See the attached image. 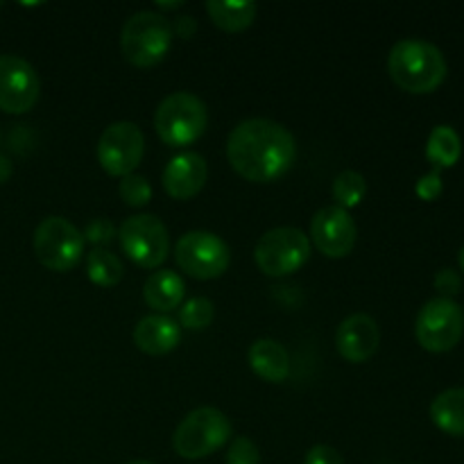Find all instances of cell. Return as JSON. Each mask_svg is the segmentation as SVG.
I'll return each instance as SVG.
<instances>
[{"label": "cell", "instance_id": "32", "mask_svg": "<svg viewBox=\"0 0 464 464\" xmlns=\"http://www.w3.org/2000/svg\"><path fill=\"white\" fill-rule=\"evenodd\" d=\"M12 161H9L7 157H5V154H0V184H5V181L9 179V177H12Z\"/></svg>", "mask_w": 464, "mask_h": 464}, {"label": "cell", "instance_id": "23", "mask_svg": "<svg viewBox=\"0 0 464 464\" xmlns=\"http://www.w3.org/2000/svg\"><path fill=\"white\" fill-rule=\"evenodd\" d=\"M365 195H367V181L361 172L344 170L335 177L334 181L335 207L349 211V208L358 207V204L365 199Z\"/></svg>", "mask_w": 464, "mask_h": 464}, {"label": "cell", "instance_id": "8", "mask_svg": "<svg viewBox=\"0 0 464 464\" xmlns=\"http://www.w3.org/2000/svg\"><path fill=\"white\" fill-rule=\"evenodd\" d=\"M175 261L193 279L211 281L225 275L231 252L229 245L211 231H188L177 240Z\"/></svg>", "mask_w": 464, "mask_h": 464}, {"label": "cell", "instance_id": "12", "mask_svg": "<svg viewBox=\"0 0 464 464\" xmlns=\"http://www.w3.org/2000/svg\"><path fill=\"white\" fill-rule=\"evenodd\" d=\"M41 82L32 63L16 54H0V111L27 113L39 102Z\"/></svg>", "mask_w": 464, "mask_h": 464}, {"label": "cell", "instance_id": "35", "mask_svg": "<svg viewBox=\"0 0 464 464\" xmlns=\"http://www.w3.org/2000/svg\"><path fill=\"white\" fill-rule=\"evenodd\" d=\"M127 464H152V462H148V460H134V462H127Z\"/></svg>", "mask_w": 464, "mask_h": 464}, {"label": "cell", "instance_id": "1", "mask_svg": "<svg viewBox=\"0 0 464 464\" xmlns=\"http://www.w3.org/2000/svg\"><path fill=\"white\" fill-rule=\"evenodd\" d=\"M227 159L243 179L272 184L293 168L297 143L284 125L267 118L238 122L227 140Z\"/></svg>", "mask_w": 464, "mask_h": 464}, {"label": "cell", "instance_id": "29", "mask_svg": "<svg viewBox=\"0 0 464 464\" xmlns=\"http://www.w3.org/2000/svg\"><path fill=\"white\" fill-rule=\"evenodd\" d=\"M442 177H440V170H430L426 172L424 177H420V181H417L415 190L417 195H420L424 202H433V199H438L440 195H442Z\"/></svg>", "mask_w": 464, "mask_h": 464}, {"label": "cell", "instance_id": "34", "mask_svg": "<svg viewBox=\"0 0 464 464\" xmlns=\"http://www.w3.org/2000/svg\"><path fill=\"white\" fill-rule=\"evenodd\" d=\"M458 263H460V270L464 272V247L460 249V254H458Z\"/></svg>", "mask_w": 464, "mask_h": 464}, {"label": "cell", "instance_id": "21", "mask_svg": "<svg viewBox=\"0 0 464 464\" xmlns=\"http://www.w3.org/2000/svg\"><path fill=\"white\" fill-rule=\"evenodd\" d=\"M460 154H462L460 134H458L451 125H438L433 131H430L429 143H426V159L433 163L435 170L456 166Z\"/></svg>", "mask_w": 464, "mask_h": 464}, {"label": "cell", "instance_id": "18", "mask_svg": "<svg viewBox=\"0 0 464 464\" xmlns=\"http://www.w3.org/2000/svg\"><path fill=\"white\" fill-rule=\"evenodd\" d=\"M186 295L184 279L172 270H159L150 275L143 285V299L157 313H170L181 306Z\"/></svg>", "mask_w": 464, "mask_h": 464}, {"label": "cell", "instance_id": "25", "mask_svg": "<svg viewBox=\"0 0 464 464\" xmlns=\"http://www.w3.org/2000/svg\"><path fill=\"white\" fill-rule=\"evenodd\" d=\"M118 193H121L122 202L127 207L140 208L145 204H150V199H152V186H150V181L143 175H127L122 177L121 186H118Z\"/></svg>", "mask_w": 464, "mask_h": 464}, {"label": "cell", "instance_id": "7", "mask_svg": "<svg viewBox=\"0 0 464 464\" xmlns=\"http://www.w3.org/2000/svg\"><path fill=\"white\" fill-rule=\"evenodd\" d=\"M34 254L44 267L53 272H68L84 256V236L66 218L50 216L36 227Z\"/></svg>", "mask_w": 464, "mask_h": 464}, {"label": "cell", "instance_id": "33", "mask_svg": "<svg viewBox=\"0 0 464 464\" xmlns=\"http://www.w3.org/2000/svg\"><path fill=\"white\" fill-rule=\"evenodd\" d=\"M157 5H159V9H179L181 7L179 0H177V3H157Z\"/></svg>", "mask_w": 464, "mask_h": 464}, {"label": "cell", "instance_id": "30", "mask_svg": "<svg viewBox=\"0 0 464 464\" xmlns=\"http://www.w3.org/2000/svg\"><path fill=\"white\" fill-rule=\"evenodd\" d=\"M304 464H344L343 456L329 444H317L304 458Z\"/></svg>", "mask_w": 464, "mask_h": 464}, {"label": "cell", "instance_id": "5", "mask_svg": "<svg viewBox=\"0 0 464 464\" xmlns=\"http://www.w3.org/2000/svg\"><path fill=\"white\" fill-rule=\"evenodd\" d=\"M231 440V421L218 408H195L184 417L172 435V447L177 456L186 460H202L220 451Z\"/></svg>", "mask_w": 464, "mask_h": 464}, {"label": "cell", "instance_id": "31", "mask_svg": "<svg viewBox=\"0 0 464 464\" xmlns=\"http://www.w3.org/2000/svg\"><path fill=\"white\" fill-rule=\"evenodd\" d=\"M195 30H198V23H195V18L179 16L175 21V27H172V34L181 36V39H190V36L195 34Z\"/></svg>", "mask_w": 464, "mask_h": 464}, {"label": "cell", "instance_id": "24", "mask_svg": "<svg viewBox=\"0 0 464 464\" xmlns=\"http://www.w3.org/2000/svg\"><path fill=\"white\" fill-rule=\"evenodd\" d=\"M213 315H216V306H213L211 299L195 297L186 302L184 306H179V326L190 331H202L211 324Z\"/></svg>", "mask_w": 464, "mask_h": 464}, {"label": "cell", "instance_id": "36", "mask_svg": "<svg viewBox=\"0 0 464 464\" xmlns=\"http://www.w3.org/2000/svg\"><path fill=\"white\" fill-rule=\"evenodd\" d=\"M0 7H3V3H0Z\"/></svg>", "mask_w": 464, "mask_h": 464}, {"label": "cell", "instance_id": "20", "mask_svg": "<svg viewBox=\"0 0 464 464\" xmlns=\"http://www.w3.org/2000/svg\"><path fill=\"white\" fill-rule=\"evenodd\" d=\"M207 14H208V18H211L213 25H218L220 30L236 34V32H243L252 25L254 18H256V5L208 0Z\"/></svg>", "mask_w": 464, "mask_h": 464}, {"label": "cell", "instance_id": "3", "mask_svg": "<svg viewBox=\"0 0 464 464\" xmlns=\"http://www.w3.org/2000/svg\"><path fill=\"white\" fill-rule=\"evenodd\" d=\"M175 34L166 16L157 12H136L121 32L122 57L136 68H152L166 59Z\"/></svg>", "mask_w": 464, "mask_h": 464}, {"label": "cell", "instance_id": "14", "mask_svg": "<svg viewBox=\"0 0 464 464\" xmlns=\"http://www.w3.org/2000/svg\"><path fill=\"white\" fill-rule=\"evenodd\" d=\"M379 324L370 315H365V313H356V315L347 317L338 326V334H335L338 353L347 362H353V365H361V362L370 361L379 352Z\"/></svg>", "mask_w": 464, "mask_h": 464}, {"label": "cell", "instance_id": "9", "mask_svg": "<svg viewBox=\"0 0 464 464\" xmlns=\"http://www.w3.org/2000/svg\"><path fill=\"white\" fill-rule=\"evenodd\" d=\"M122 252L145 270H157L170 254V236L166 225L150 213L131 216L118 229Z\"/></svg>", "mask_w": 464, "mask_h": 464}, {"label": "cell", "instance_id": "6", "mask_svg": "<svg viewBox=\"0 0 464 464\" xmlns=\"http://www.w3.org/2000/svg\"><path fill=\"white\" fill-rule=\"evenodd\" d=\"M254 258L263 275L290 276L311 258V238L295 227H276L261 236Z\"/></svg>", "mask_w": 464, "mask_h": 464}, {"label": "cell", "instance_id": "26", "mask_svg": "<svg viewBox=\"0 0 464 464\" xmlns=\"http://www.w3.org/2000/svg\"><path fill=\"white\" fill-rule=\"evenodd\" d=\"M82 236H84V243L95 245V249H102L113 243V238H116V227L109 220H104V218H95V220H91L86 225Z\"/></svg>", "mask_w": 464, "mask_h": 464}, {"label": "cell", "instance_id": "11", "mask_svg": "<svg viewBox=\"0 0 464 464\" xmlns=\"http://www.w3.org/2000/svg\"><path fill=\"white\" fill-rule=\"evenodd\" d=\"M145 154V139L139 125L118 121L102 131L98 140V161L111 177L134 175Z\"/></svg>", "mask_w": 464, "mask_h": 464}, {"label": "cell", "instance_id": "22", "mask_svg": "<svg viewBox=\"0 0 464 464\" xmlns=\"http://www.w3.org/2000/svg\"><path fill=\"white\" fill-rule=\"evenodd\" d=\"M86 275L100 288H113L125 276V267L116 254L107 252V249H93L86 256Z\"/></svg>", "mask_w": 464, "mask_h": 464}, {"label": "cell", "instance_id": "27", "mask_svg": "<svg viewBox=\"0 0 464 464\" xmlns=\"http://www.w3.org/2000/svg\"><path fill=\"white\" fill-rule=\"evenodd\" d=\"M227 464H261V453L249 438H236L227 451Z\"/></svg>", "mask_w": 464, "mask_h": 464}, {"label": "cell", "instance_id": "15", "mask_svg": "<svg viewBox=\"0 0 464 464\" xmlns=\"http://www.w3.org/2000/svg\"><path fill=\"white\" fill-rule=\"evenodd\" d=\"M208 179L207 159L198 152H181L163 170V188L172 199H193Z\"/></svg>", "mask_w": 464, "mask_h": 464}, {"label": "cell", "instance_id": "19", "mask_svg": "<svg viewBox=\"0 0 464 464\" xmlns=\"http://www.w3.org/2000/svg\"><path fill=\"white\" fill-rule=\"evenodd\" d=\"M430 420L442 433L464 438V388H449L430 403Z\"/></svg>", "mask_w": 464, "mask_h": 464}, {"label": "cell", "instance_id": "10", "mask_svg": "<svg viewBox=\"0 0 464 464\" xmlns=\"http://www.w3.org/2000/svg\"><path fill=\"white\" fill-rule=\"evenodd\" d=\"M464 315L453 299H430L415 322L417 343L430 353L451 352L462 340Z\"/></svg>", "mask_w": 464, "mask_h": 464}, {"label": "cell", "instance_id": "17", "mask_svg": "<svg viewBox=\"0 0 464 464\" xmlns=\"http://www.w3.org/2000/svg\"><path fill=\"white\" fill-rule=\"evenodd\" d=\"M249 367L258 379L267 383H284L290 374V356L285 347L276 340L261 338L249 347L247 352Z\"/></svg>", "mask_w": 464, "mask_h": 464}, {"label": "cell", "instance_id": "4", "mask_svg": "<svg viewBox=\"0 0 464 464\" xmlns=\"http://www.w3.org/2000/svg\"><path fill=\"white\" fill-rule=\"evenodd\" d=\"M207 104L193 93H172L154 111V130L170 148H188L207 131Z\"/></svg>", "mask_w": 464, "mask_h": 464}, {"label": "cell", "instance_id": "28", "mask_svg": "<svg viewBox=\"0 0 464 464\" xmlns=\"http://www.w3.org/2000/svg\"><path fill=\"white\" fill-rule=\"evenodd\" d=\"M433 284H435V290H438L444 299H451L453 295H458L462 290L460 275H458L456 270H451V267H444V270H440L438 275H435Z\"/></svg>", "mask_w": 464, "mask_h": 464}, {"label": "cell", "instance_id": "2", "mask_svg": "<svg viewBox=\"0 0 464 464\" xmlns=\"http://www.w3.org/2000/svg\"><path fill=\"white\" fill-rule=\"evenodd\" d=\"M388 72L399 89L424 95L442 86L449 66L438 45L421 39H403L390 50Z\"/></svg>", "mask_w": 464, "mask_h": 464}, {"label": "cell", "instance_id": "13", "mask_svg": "<svg viewBox=\"0 0 464 464\" xmlns=\"http://www.w3.org/2000/svg\"><path fill=\"white\" fill-rule=\"evenodd\" d=\"M311 240L324 256L344 258L353 252L358 227L352 213L340 207H324L313 216Z\"/></svg>", "mask_w": 464, "mask_h": 464}, {"label": "cell", "instance_id": "16", "mask_svg": "<svg viewBox=\"0 0 464 464\" xmlns=\"http://www.w3.org/2000/svg\"><path fill=\"white\" fill-rule=\"evenodd\" d=\"M181 326L166 315H148L136 324L134 344L148 356H166L177 349Z\"/></svg>", "mask_w": 464, "mask_h": 464}]
</instances>
